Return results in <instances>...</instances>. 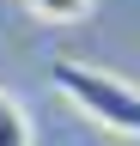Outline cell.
Returning a JSON list of instances; mask_svg holds the SVG:
<instances>
[{"instance_id":"cell-1","label":"cell","mask_w":140,"mask_h":146,"mask_svg":"<svg viewBox=\"0 0 140 146\" xmlns=\"http://www.w3.org/2000/svg\"><path fill=\"white\" fill-rule=\"evenodd\" d=\"M49 85H55L79 116H92L98 128L140 140V85L116 79V73H104V67H92V61H67V55L49 61Z\"/></svg>"},{"instance_id":"cell-2","label":"cell","mask_w":140,"mask_h":146,"mask_svg":"<svg viewBox=\"0 0 140 146\" xmlns=\"http://www.w3.org/2000/svg\"><path fill=\"white\" fill-rule=\"evenodd\" d=\"M0 146H31V110L12 91H0Z\"/></svg>"},{"instance_id":"cell-3","label":"cell","mask_w":140,"mask_h":146,"mask_svg":"<svg viewBox=\"0 0 140 146\" xmlns=\"http://www.w3.org/2000/svg\"><path fill=\"white\" fill-rule=\"evenodd\" d=\"M25 12L37 25H73V18L92 12V0H25Z\"/></svg>"}]
</instances>
